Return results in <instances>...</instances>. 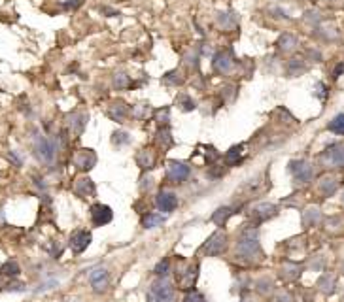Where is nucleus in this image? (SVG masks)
I'll return each mask as SVG.
<instances>
[{
  "instance_id": "23",
  "label": "nucleus",
  "mask_w": 344,
  "mask_h": 302,
  "mask_svg": "<svg viewBox=\"0 0 344 302\" xmlns=\"http://www.w3.org/2000/svg\"><path fill=\"white\" fill-rule=\"evenodd\" d=\"M319 221H321V214H319L318 208H308V210H305V214H303L305 227H316Z\"/></svg>"
},
{
  "instance_id": "41",
  "label": "nucleus",
  "mask_w": 344,
  "mask_h": 302,
  "mask_svg": "<svg viewBox=\"0 0 344 302\" xmlns=\"http://www.w3.org/2000/svg\"><path fill=\"white\" fill-rule=\"evenodd\" d=\"M341 200H343V204H344V191H343V196H341Z\"/></svg>"
},
{
  "instance_id": "28",
  "label": "nucleus",
  "mask_w": 344,
  "mask_h": 302,
  "mask_svg": "<svg viewBox=\"0 0 344 302\" xmlns=\"http://www.w3.org/2000/svg\"><path fill=\"white\" fill-rule=\"evenodd\" d=\"M327 129L335 134H344V113H339V115H335L331 121H329V125H327Z\"/></svg>"
},
{
  "instance_id": "30",
  "label": "nucleus",
  "mask_w": 344,
  "mask_h": 302,
  "mask_svg": "<svg viewBox=\"0 0 344 302\" xmlns=\"http://www.w3.org/2000/svg\"><path fill=\"white\" fill-rule=\"evenodd\" d=\"M318 287L323 291V293H333V289H335V278L329 276V274H323V276L318 279Z\"/></svg>"
},
{
  "instance_id": "34",
  "label": "nucleus",
  "mask_w": 344,
  "mask_h": 302,
  "mask_svg": "<svg viewBox=\"0 0 344 302\" xmlns=\"http://www.w3.org/2000/svg\"><path fill=\"white\" fill-rule=\"evenodd\" d=\"M165 83L169 85H182L184 83V78L180 72H169L165 76Z\"/></svg>"
},
{
  "instance_id": "3",
  "label": "nucleus",
  "mask_w": 344,
  "mask_h": 302,
  "mask_svg": "<svg viewBox=\"0 0 344 302\" xmlns=\"http://www.w3.org/2000/svg\"><path fill=\"white\" fill-rule=\"evenodd\" d=\"M174 297H176L174 287L165 276L153 281L147 291V302H174Z\"/></svg>"
},
{
  "instance_id": "18",
  "label": "nucleus",
  "mask_w": 344,
  "mask_h": 302,
  "mask_svg": "<svg viewBox=\"0 0 344 302\" xmlns=\"http://www.w3.org/2000/svg\"><path fill=\"white\" fill-rule=\"evenodd\" d=\"M86 121H87V115L82 113V111H74V113L68 115V125H70V129H72L74 134H82L84 127H86Z\"/></svg>"
},
{
  "instance_id": "4",
  "label": "nucleus",
  "mask_w": 344,
  "mask_h": 302,
  "mask_svg": "<svg viewBox=\"0 0 344 302\" xmlns=\"http://www.w3.org/2000/svg\"><path fill=\"white\" fill-rule=\"evenodd\" d=\"M197 278H199V265H189L185 266H178V272H176V283H178V289L182 291H189L193 289Z\"/></svg>"
},
{
  "instance_id": "42",
  "label": "nucleus",
  "mask_w": 344,
  "mask_h": 302,
  "mask_svg": "<svg viewBox=\"0 0 344 302\" xmlns=\"http://www.w3.org/2000/svg\"><path fill=\"white\" fill-rule=\"evenodd\" d=\"M343 270H344V263H343Z\"/></svg>"
},
{
  "instance_id": "31",
  "label": "nucleus",
  "mask_w": 344,
  "mask_h": 302,
  "mask_svg": "<svg viewBox=\"0 0 344 302\" xmlns=\"http://www.w3.org/2000/svg\"><path fill=\"white\" fill-rule=\"evenodd\" d=\"M301 274V270H299V266L297 265H291V263H286L282 266V278H287V279H295L297 276Z\"/></svg>"
},
{
  "instance_id": "39",
  "label": "nucleus",
  "mask_w": 344,
  "mask_h": 302,
  "mask_svg": "<svg viewBox=\"0 0 344 302\" xmlns=\"http://www.w3.org/2000/svg\"><path fill=\"white\" fill-rule=\"evenodd\" d=\"M155 272H157V276H165V274L169 272V261H165V263H159V266L155 268Z\"/></svg>"
},
{
  "instance_id": "16",
  "label": "nucleus",
  "mask_w": 344,
  "mask_h": 302,
  "mask_svg": "<svg viewBox=\"0 0 344 302\" xmlns=\"http://www.w3.org/2000/svg\"><path fill=\"white\" fill-rule=\"evenodd\" d=\"M74 191L80 196H93L95 194V183L89 180L87 176H82L74 183Z\"/></svg>"
},
{
  "instance_id": "10",
  "label": "nucleus",
  "mask_w": 344,
  "mask_h": 302,
  "mask_svg": "<svg viewBox=\"0 0 344 302\" xmlns=\"http://www.w3.org/2000/svg\"><path fill=\"white\" fill-rule=\"evenodd\" d=\"M114 218L112 214V208L106 204H95L91 206V221L95 227H102V225H108Z\"/></svg>"
},
{
  "instance_id": "17",
  "label": "nucleus",
  "mask_w": 344,
  "mask_h": 302,
  "mask_svg": "<svg viewBox=\"0 0 344 302\" xmlns=\"http://www.w3.org/2000/svg\"><path fill=\"white\" fill-rule=\"evenodd\" d=\"M216 21H218L220 28H223V30H233L234 27L238 25V17L233 12H220L218 17H216Z\"/></svg>"
},
{
  "instance_id": "27",
  "label": "nucleus",
  "mask_w": 344,
  "mask_h": 302,
  "mask_svg": "<svg viewBox=\"0 0 344 302\" xmlns=\"http://www.w3.org/2000/svg\"><path fill=\"white\" fill-rule=\"evenodd\" d=\"M176 104L184 110V111H193V110L197 108L195 100L189 97V95H185V93L178 95V98H176Z\"/></svg>"
},
{
  "instance_id": "33",
  "label": "nucleus",
  "mask_w": 344,
  "mask_h": 302,
  "mask_svg": "<svg viewBox=\"0 0 344 302\" xmlns=\"http://www.w3.org/2000/svg\"><path fill=\"white\" fill-rule=\"evenodd\" d=\"M131 85V80H129V76H125V74H115L114 76V87L117 89V91H123V89H127Z\"/></svg>"
},
{
  "instance_id": "25",
  "label": "nucleus",
  "mask_w": 344,
  "mask_h": 302,
  "mask_svg": "<svg viewBox=\"0 0 344 302\" xmlns=\"http://www.w3.org/2000/svg\"><path fill=\"white\" fill-rule=\"evenodd\" d=\"M297 44H299V40L293 36V34H282L280 40H278V48L282 49V51H291V49L297 48Z\"/></svg>"
},
{
  "instance_id": "29",
  "label": "nucleus",
  "mask_w": 344,
  "mask_h": 302,
  "mask_svg": "<svg viewBox=\"0 0 344 302\" xmlns=\"http://www.w3.org/2000/svg\"><path fill=\"white\" fill-rule=\"evenodd\" d=\"M231 214H233V212H231V208H229V206H225V208H220V210H218V212L212 216V221H214L216 225H220V227H221V225H223L227 219L231 218Z\"/></svg>"
},
{
  "instance_id": "11",
  "label": "nucleus",
  "mask_w": 344,
  "mask_h": 302,
  "mask_svg": "<svg viewBox=\"0 0 344 302\" xmlns=\"http://www.w3.org/2000/svg\"><path fill=\"white\" fill-rule=\"evenodd\" d=\"M155 206L159 208V212H165V214L174 212L176 206H178V196L172 191H161L157 194V198H155Z\"/></svg>"
},
{
  "instance_id": "26",
  "label": "nucleus",
  "mask_w": 344,
  "mask_h": 302,
  "mask_svg": "<svg viewBox=\"0 0 344 302\" xmlns=\"http://www.w3.org/2000/svg\"><path fill=\"white\" fill-rule=\"evenodd\" d=\"M19 272H21V268H19V265H17L15 261H8V263H4L2 268H0V274H2V276H8V278L19 276Z\"/></svg>"
},
{
  "instance_id": "5",
  "label": "nucleus",
  "mask_w": 344,
  "mask_h": 302,
  "mask_svg": "<svg viewBox=\"0 0 344 302\" xmlns=\"http://www.w3.org/2000/svg\"><path fill=\"white\" fill-rule=\"evenodd\" d=\"M225 249H227V232L225 230H216L206 240L204 247H202V251L206 255H210V257H218Z\"/></svg>"
},
{
  "instance_id": "12",
  "label": "nucleus",
  "mask_w": 344,
  "mask_h": 302,
  "mask_svg": "<svg viewBox=\"0 0 344 302\" xmlns=\"http://www.w3.org/2000/svg\"><path fill=\"white\" fill-rule=\"evenodd\" d=\"M74 165L80 170H91L97 165V155L93 149H80L74 157Z\"/></svg>"
},
{
  "instance_id": "24",
  "label": "nucleus",
  "mask_w": 344,
  "mask_h": 302,
  "mask_svg": "<svg viewBox=\"0 0 344 302\" xmlns=\"http://www.w3.org/2000/svg\"><path fill=\"white\" fill-rule=\"evenodd\" d=\"M163 221H165L163 214H147V216L142 218V227L144 229H155V227H159Z\"/></svg>"
},
{
  "instance_id": "21",
  "label": "nucleus",
  "mask_w": 344,
  "mask_h": 302,
  "mask_svg": "<svg viewBox=\"0 0 344 302\" xmlns=\"http://www.w3.org/2000/svg\"><path fill=\"white\" fill-rule=\"evenodd\" d=\"M136 163H138V166L140 168H153V165H155V155H153V151L151 149H140L138 151V155H136Z\"/></svg>"
},
{
  "instance_id": "40",
  "label": "nucleus",
  "mask_w": 344,
  "mask_h": 302,
  "mask_svg": "<svg viewBox=\"0 0 344 302\" xmlns=\"http://www.w3.org/2000/svg\"><path fill=\"white\" fill-rule=\"evenodd\" d=\"M343 72H344V64H339V66L335 68V78H339V76H341Z\"/></svg>"
},
{
  "instance_id": "8",
  "label": "nucleus",
  "mask_w": 344,
  "mask_h": 302,
  "mask_svg": "<svg viewBox=\"0 0 344 302\" xmlns=\"http://www.w3.org/2000/svg\"><path fill=\"white\" fill-rule=\"evenodd\" d=\"M212 66H214V70L218 74H229L236 66V60H234L231 51H221V53H218L214 57Z\"/></svg>"
},
{
  "instance_id": "35",
  "label": "nucleus",
  "mask_w": 344,
  "mask_h": 302,
  "mask_svg": "<svg viewBox=\"0 0 344 302\" xmlns=\"http://www.w3.org/2000/svg\"><path fill=\"white\" fill-rule=\"evenodd\" d=\"M131 142V136L127 133H123V131H119V133H114V144H117V145H125V144H129Z\"/></svg>"
},
{
  "instance_id": "32",
  "label": "nucleus",
  "mask_w": 344,
  "mask_h": 302,
  "mask_svg": "<svg viewBox=\"0 0 344 302\" xmlns=\"http://www.w3.org/2000/svg\"><path fill=\"white\" fill-rule=\"evenodd\" d=\"M157 144L163 145V149H167V147H171L172 145V136H171V131L165 127L163 131H159L157 134Z\"/></svg>"
},
{
  "instance_id": "13",
  "label": "nucleus",
  "mask_w": 344,
  "mask_h": 302,
  "mask_svg": "<svg viewBox=\"0 0 344 302\" xmlns=\"http://www.w3.org/2000/svg\"><path fill=\"white\" fill-rule=\"evenodd\" d=\"M89 281H91V287L95 289V293H104L106 287H108V270L106 268H97L89 274Z\"/></svg>"
},
{
  "instance_id": "15",
  "label": "nucleus",
  "mask_w": 344,
  "mask_h": 302,
  "mask_svg": "<svg viewBox=\"0 0 344 302\" xmlns=\"http://www.w3.org/2000/svg\"><path fill=\"white\" fill-rule=\"evenodd\" d=\"M276 214V208L269 202H261V204H256L252 208V212H250V216L254 221H267L269 218H272Z\"/></svg>"
},
{
  "instance_id": "1",
  "label": "nucleus",
  "mask_w": 344,
  "mask_h": 302,
  "mask_svg": "<svg viewBox=\"0 0 344 302\" xmlns=\"http://www.w3.org/2000/svg\"><path fill=\"white\" fill-rule=\"evenodd\" d=\"M236 257L248 263H258L263 259V249L258 242V234L254 229H248L242 232L240 240L236 244Z\"/></svg>"
},
{
  "instance_id": "37",
  "label": "nucleus",
  "mask_w": 344,
  "mask_h": 302,
  "mask_svg": "<svg viewBox=\"0 0 344 302\" xmlns=\"http://www.w3.org/2000/svg\"><path fill=\"white\" fill-rule=\"evenodd\" d=\"M147 113H149V106H147V104H140V106H136V108L133 110V115L138 117V119H144Z\"/></svg>"
},
{
  "instance_id": "22",
  "label": "nucleus",
  "mask_w": 344,
  "mask_h": 302,
  "mask_svg": "<svg viewBox=\"0 0 344 302\" xmlns=\"http://www.w3.org/2000/svg\"><path fill=\"white\" fill-rule=\"evenodd\" d=\"M337 187H339V181H337V178H333V176H325L323 180L319 181V191H321V194H325V196H331L337 191Z\"/></svg>"
},
{
  "instance_id": "9",
  "label": "nucleus",
  "mask_w": 344,
  "mask_h": 302,
  "mask_svg": "<svg viewBox=\"0 0 344 302\" xmlns=\"http://www.w3.org/2000/svg\"><path fill=\"white\" fill-rule=\"evenodd\" d=\"M321 161L327 165V166H344V144L331 145L323 151Z\"/></svg>"
},
{
  "instance_id": "6",
  "label": "nucleus",
  "mask_w": 344,
  "mask_h": 302,
  "mask_svg": "<svg viewBox=\"0 0 344 302\" xmlns=\"http://www.w3.org/2000/svg\"><path fill=\"white\" fill-rule=\"evenodd\" d=\"M191 168L185 165V163H178V161H171L169 166H167V180L172 183H182L189 178Z\"/></svg>"
},
{
  "instance_id": "19",
  "label": "nucleus",
  "mask_w": 344,
  "mask_h": 302,
  "mask_svg": "<svg viewBox=\"0 0 344 302\" xmlns=\"http://www.w3.org/2000/svg\"><path fill=\"white\" fill-rule=\"evenodd\" d=\"M242 157H244V145H234L225 153V165L227 166H236L242 161Z\"/></svg>"
},
{
  "instance_id": "2",
  "label": "nucleus",
  "mask_w": 344,
  "mask_h": 302,
  "mask_svg": "<svg viewBox=\"0 0 344 302\" xmlns=\"http://www.w3.org/2000/svg\"><path fill=\"white\" fill-rule=\"evenodd\" d=\"M34 155H36V159L40 163L51 165L55 161V155H57V144H55V140L49 138V136L36 133V136H34Z\"/></svg>"
},
{
  "instance_id": "38",
  "label": "nucleus",
  "mask_w": 344,
  "mask_h": 302,
  "mask_svg": "<svg viewBox=\"0 0 344 302\" xmlns=\"http://www.w3.org/2000/svg\"><path fill=\"white\" fill-rule=\"evenodd\" d=\"M169 119H171V117H169V108L157 111V121H159V125H165V127H167V125H169Z\"/></svg>"
},
{
  "instance_id": "36",
  "label": "nucleus",
  "mask_w": 344,
  "mask_h": 302,
  "mask_svg": "<svg viewBox=\"0 0 344 302\" xmlns=\"http://www.w3.org/2000/svg\"><path fill=\"white\" fill-rule=\"evenodd\" d=\"M184 302H206V299L202 297V293H199V291H191V293L185 295Z\"/></svg>"
},
{
  "instance_id": "14",
  "label": "nucleus",
  "mask_w": 344,
  "mask_h": 302,
  "mask_svg": "<svg viewBox=\"0 0 344 302\" xmlns=\"http://www.w3.org/2000/svg\"><path fill=\"white\" fill-rule=\"evenodd\" d=\"M89 244H91V232H87V230H76V232H72V236H70V247H72L74 253L86 251L87 247H89Z\"/></svg>"
},
{
  "instance_id": "20",
  "label": "nucleus",
  "mask_w": 344,
  "mask_h": 302,
  "mask_svg": "<svg viewBox=\"0 0 344 302\" xmlns=\"http://www.w3.org/2000/svg\"><path fill=\"white\" fill-rule=\"evenodd\" d=\"M108 115H110L114 121H117V123H123V121L127 119V115H129V108H127V104H123V102H114L108 110Z\"/></svg>"
},
{
  "instance_id": "7",
  "label": "nucleus",
  "mask_w": 344,
  "mask_h": 302,
  "mask_svg": "<svg viewBox=\"0 0 344 302\" xmlns=\"http://www.w3.org/2000/svg\"><path fill=\"white\" fill-rule=\"evenodd\" d=\"M289 170H291L293 178L299 183H307L314 176V168H312V165L307 163V161H291L289 163Z\"/></svg>"
}]
</instances>
